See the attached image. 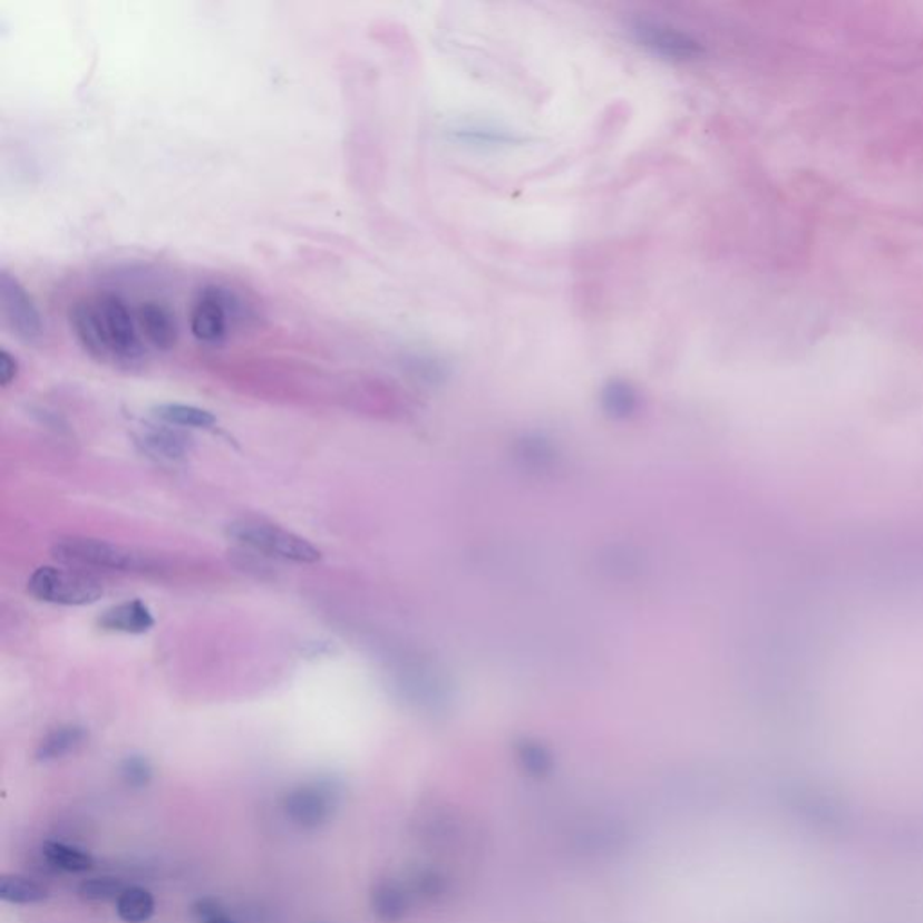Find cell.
I'll list each match as a JSON object with an SVG mask.
<instances>
[{
    "mask_svg": "<svg viewBox=\"0 0 923 923\" xmlns=\"http://www.w3.org/2000/svg\"><path fill=\"white\" fill-rule=\"evenodd\" d=\"M95 303L104 329L107 363L134 367L146 356L145 340L137 326L136 312L116 294H96Z\"/></svg>",
    "mask_w": 923,
    "mask_h": 923,
    "instance_id": "cell-1",
    "label": "cell"
},
{
    "mask_svg": "<svg viewBox=\"0 0 923 923\" xmlns=\"http://www.w3.org/2000/svg\"><path fill=\"white\" fill-rule=\"evenodd\" d=\"M244 302L235 292L222 285H206L195 297L190 309V330L204 344L224 343L231 327L242 320Z\"/></svg>",
    "mask_w": 923,
    "mask_h": 923,
    "instance_id": "cell-2",
    "label": "cell"
},
{
    "mask_svg": "<svg viewBox=\"0 0 923 923\" xmlns=\"http://www.w3.org/2000/svg\"><path fill=\"white\" fill-rule=\"evenodd\" d=\"M227 536L244 547L279 560L294 563H317L321 560V552L312 543L264 519H236L227 527Z\"/></svg>",
    "mask_w": 923,
    "mask_h": 923,
    "instance_id": "cell-3",
    "label": "cell"
},
{
    "mask_svg": "<svg viewBox=\"0 0 923 923\" xmlns=\"http://www.w3.org/2000/svg\"><path fill=\"white\" fill-rule=\"evenodd\" d=\"M29 594L43 603L64 606L93 604L104 595V584L80 571L58 566H40L28 581Z\"/></svg>",
    "mask_w": 923,
    "mask_h": 923,
    "instance_id": "cell-4",
    "label": "cell"
},
{
    "mask_svg": "<svg viewBox=\"0 0 923 923\" xmlns=\"http://www.w3.org/2000/svg\"><path fill=\"white\" fill-rule=\"evenodd\" d=\"M340 799V788L334 781L318 779L291 788L283 797L282 810L291 825L303 832H317L334 819Z\"/></svg>",
    "mask_w": 923,
    "mask_h": 923,
    "instance_id": "cell-5",
    "label": "cell"
},
{
    "mask_svg": "<svg viewBox=\"0 0 923 923\" xmlns=\"http://www.w3.org/2000/svg\"><path fill=\"white\" fill-rule=\"evenodd\" d=\"M52 552L64 563L89 569L130 572L145 566V561L133 551L90 537H61L60 542L55 543Z\"/></svg>",
    "mask_w": 923,
    "mask_h": 923,
    "instance_id": "cell-6",
    "label": "cell"
},
{
    "mask_svg": "<svg viewBox=\"0 0 923 923\" xmlns=\"http://www.w3.org/2000/svg\"><path fill=\"white\" fill-rule=\"evenodd\" d=\"M0 303L6 323L19 340L25 343H38L42 340V314L28 289L8 271L0 273Z\"/></svg>",
    "mask_w": 923,
    "mask_h": 923,
    "instance_id": "cell-7",
    "label": "cell"
},
{
    "mask_svg": "<svg viewBox=\"0 0 923 923\" xmlns=\"http://www.w3.org/2000/svg\"><path fill=\"white\" fill-rule=\"evenodd\" d=\"M632 37L657 57L674 61L700 60L706 46L688 31L662 25L655 20L639 19L632 25Z\"/></svg>",
    "mask_w": 923,
    "mask_h": 923,
    "instance_id": "cell-8",
    "label": "cell"
},
{
    "mask_svg": "<svg viewBox=\"0 0 923 923\" xmlns=\"http://www.w3.org/2000/svg\"><path fill=\"white\" fill-rule=\"evenodd\" d=\"M143 340L159 352L174 349L179 340V327L171 307L161 302H145L136 311Z\"/></svg>",
    "mask_w": 923,
    "mask_h": 923,
    "instance_id": "cell-9",
    "label": "cell"
},
{
    "mask_svg": "<svg viewBox=\"0 0 923 923\" xmlns=\"http://www.w3.org/2000/svg\"><path fill=\"white\" fill-rule=\"evenodd\" d=\"M98 624L101 630L107 632L130 633V635H142L148 632L154 626V618L145 603L139 599L127 601V603L116 604L101 613L98 619Z\"/></svg>",
    "mask_w": 923,
    "mask_h": 923,
    "instance_id": "cell-10",
    "label": "cell"
},
{
    "mask_svg": "<svg viewBox=\"0 0 923 923\" xmlns=\"http://www.w3.org/2000/svg\"><path fill=\"white\" fill-rule=\"evenodd\" d=\"M87 730L80 726H60L57 729L49 730L48 735L43 736L42 741L38 744L35 759L40 764H51L58 759L71 756L76 750H80L86 745Z\"/></svg>",
    "mask_w": 923,
    "mask_h": 923,
    "instance_id": "cell-11",
    "label": "cell"
},
{
    "mask_svg": "<svg viewBox=\"0 0 923 923\" xmlns=\"http://www.w3.org/2000/svg\"><path fill=\"white\" fill-rule=\"evenodd\" d=\"M42 857L51 864L52 869L66 873H89L95 869V857L87 849L75 846V844L61 843V841H46L40 846Z\"/></svg>",
    "mask_w": 923,
    "mask_h": 923,
    "instance_id": "cell-12",
    "label": "cell"
},
{
    "mask_svg": "<svg viewBox=\"0 0 923 923\" xmlns=\"http://www.w3.org/2000/svg\"><path fill=\"white\" fill-rule=\"evenodd\" d=\"M49 893L40 882L26 875H4L0 881V898L13 905H37L48 900Z\"/></svg>",
    "mask_w": 923,
    "mask_h": 923,
    "instance_id": "cell-13",
    "label": "cell"
},
{
    "mask_svg": "<svg viewBox=\"0 0 923 923\" xmlns=\"http://www.w3.org/2000/svg\"><path fill=\"white\" fill-rule=\"evenodd\" d=\"M370 905L377 919L387 923H396L405 916L406 896L396 882H377L370 893Z\"/></svg>",
    "mask_w": 923,
    "mask_h": 923,
    "instance_id": "cell-14",
    "label": "cell"
},
{
    "mask_svg": "<svg viewBox=\"0 0 923 923\" xmlns=\"http://www.w3.org/2000/svg\"><path fill=\"white\" fill-rule=\"evenodd\" d=\"M116 911L122 922L146 923L156 913V900L145 887L127 886L116 902Z\"/></svg>",
    "mask_w": 923,
    "mask_h": 923,
    "instance_id": "cell-15",
    "label": "cell"
},
{
    "mask_svg": "<svg viewBox=\"0 0 923 923\" xmlns=\"http://www.w3.org/2000/svg\"><path fill=\"white\" fill-rule=\"evenodd\" d=\"M142 444L143 448L154 455L168 458V460H179L188 451L190 438L174 429L152 428L143 435Z\"/></svg>",
    "mask_w": 923,
    "mask_h": 923,
    "instance_id": "cell-16",
    "label": "cell"
},
{
    "mask_svg": "<svg viewBox=\"0 0 923 923\" xmlns=\"http://www.w3.org/2000/svg\"><path fill=\"white\" fill-rule=\"evenodd\" d=\"M154 415L166 425L181 426V428H212L217 422V417L212 411L203 410L197 406L172 405V402L154 408Z\"/></svg>",
    "mask_w": 923,
    "mask_h": 923,
    "instance_id": "cell-17",
    "label": "cell"
},
{
    "mask_svg": "<svg viewBox=\"0 0 923 923\" xmlns=\"http://www.w3.org/2000/svg\"><path fill=\"white\" fill-rule=\"evenodd\" d=\"M125 890L127 886L118 876H93L78 886V896L87 904H107V902H118Z\"/></svg>",
    "mask_w": 923,
    "mask_h": 923,
    "instance_id": "cell-18",
    "label": "cell"
},
{
    "mask_svg": "<svg viewBox=\"0 0 923 923\" xmlns=\"http://www.w3.org/2000/svg\"><path fill=\"white\" fill-rule=\"evenodd\" d=\"M119 778L130 790H145L154 779V767L145 756L134 754L119 764Z\"/></svg>",
    "mask_w": 923,
    "mask_h": 923,
    "instance_id": "cell-19",
    "label": "cell"
},
{
    "mask_svg": "<svg viewBox=\"0 0 923 923\" xmlns=\"http://www.w3.org/2000/svg\"><path fill=\"white\" fill-rule=\"evenodd\" d=\"M604 401L608 402V406H610L613 411L628 414V411L633 410V406H635L637 402V396L633 394L632 388L624 385V382H612V385L606 388Z\"/></svg>",
    "mask_w": 923,
    "mask_h": 923,
    "instance_id": "cell-20",
    "label": "cell"
},
{
    "mask_svg": "<svg viewBox=\"0 0 923 923\" xmlns=\"http://www.w3.org/2000/svg\"><path fill=\"white\" fill-rule=\"evenodd\" d=\"M222 914H227L226 910L221 904V900L213 898V896L195 900L194 904L190 905V916L195 923H206L218 919Z\"/></svg>",
    "mask_w": 923,
    "mask_h": 923,
    "instance_id": "cell-21",
    "label": "cell"
},
{
    "mask_svg": "<svg viewBox=\"0 0 923 923\" xmlns=\"http://www.w3.org/2000/svg\"><path fill=\"white\" fill-rule=\"evenodd\" d=\"M19 376V361L8 350H0V385L10 387L11 382Z\"/></svg>",
    "mask_w": 923,
    "mask_h": 923,
    "instance_id": "cell-22",
    "label": "cell"
},
{
    "mask_svg": "<svg viewBox=\"0 0 923 923\" xmlns=\"http://www.w3.org/2000/svg\"><path fill=\"white\" fill-rule=\"evenodd\" d=\"M206 923H239V922H236L235 919H231V916H227V914H222V916H218V919L210 920V922H206Z\"/></svg>",
    "mask_w": 923,
    "mask_h": 923,
    "instance_id": "cell-23",
    "label": "cell"
}]
</instances>
